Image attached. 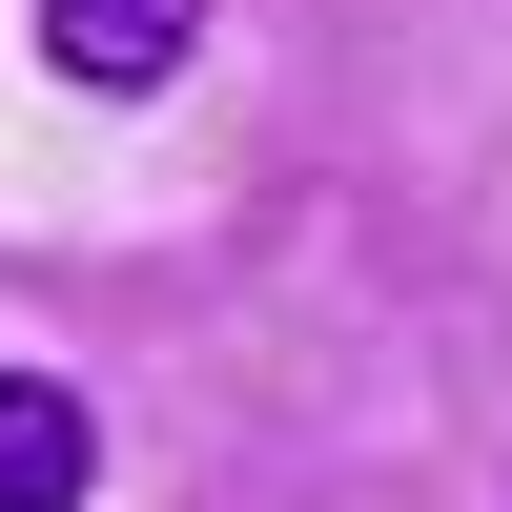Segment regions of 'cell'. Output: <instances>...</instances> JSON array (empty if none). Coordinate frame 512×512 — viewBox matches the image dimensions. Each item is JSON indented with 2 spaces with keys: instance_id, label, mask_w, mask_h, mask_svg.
Returning a JSON list of instances; mask_svg holds the SVG:
<instances>
[{
  "instance_id": "obj_1",
  "label": "cell",
  "mask_w": 512,
  "mask_h": 512,
  "mask_svg": "<svg viewBox=\"0 0 512 512\" xmlns=\"http://www.w3.org/2000/svg\"><path fill=\"white\" fill-rule=\"evenodd\" d=\"M41 62H62L82 103H144V82L205 62V0H41Z\"/></svg>"
},
{
  "instance_id": "obj_2",
  "label": "cell",
  "mask_w": 512,
  "mask_h": 512,
  "mask_svg": "<svg viewBox=\"0 0 512 512\" xmlns=\"http://www.w3.org/2000/svg\"><path fill=\"white\" fill-rule=\"evenodd\" d=\"M103 492V431H82L62 369H0V512H82Z\"/></svg>"
}]
</instances>
